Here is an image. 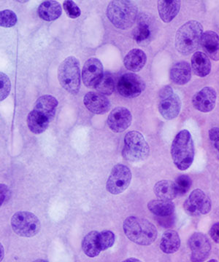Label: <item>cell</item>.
<instances>
[{
  "mask_svg": "<svg viewBox=\"0 0 219 262\" xmlns=\"http://www.w3.org/2000/svg\"><path fill=\"white\" fill-rule=\"evenodd\" d=\"M126 236L134 244L149 246L157 237V229L151 222L137 216H129L124 222Z\"/></svg>",
  "mask_w": 219,
  "mask_h": 262,
  "instance_id": "cell-1",
  "label": "cell"
},
{
  "mask_svg": "<svg viewBox=\"0 0 219 262\" xmlns=\"http://www.w3.org/2000/svg\"><path fill=\"white\" fill-rule=\"evenodd\" d=\"M137 5L128 0L111 1L107 8V17L116 28L126 30L135 22L137 17Z\"/></svg>",
  "mask_w": 219,
  "mask_h": 262,
  "instance_id": "cell-2",
  "label": "cell"
},
{
  "mask_svg": "<svg viewBox=\"0 0 219 262\" xmlns=\"http://www.w3.org/2000/svg\"><path fill=\"white\" fill-rule=\"evenodd\" d=\"M171 156L177 169L186 170L190 168L194 158V141L189 131H180L172 141Z\"/></svg>",
  "mask_w": 219,
  "mask_h": 262,
  "instance_id": "cell-3",
  "label": "cell"
},
{
  "mask_svg": "<svg viewBox=\"0 0 219 262\" xmlns=\"http://www.w3.org/2000/svg\"><path fill=\"white\" fill-rule=\"evenodd\" d=\"M203 27L196 20L184 24L175 36V48L181 54L188 56L198 48L203 34Z\"/></svg>",
  "mask_w": 219,
  "mask_h": 262,
  "instance_id": "cell-4",
  "label": "cell"
},
{
  "mask_svg": "<svg viewBox=\"0 0 219 262\" xmlns=\"http://www.w3.org/2000/svg\"><path fill=\"white\" fill-rule=\"evenodd\" d=\"M58 79L64 89L76 94L81 88L80 63L75 57L67 58L58 69Z\"/></svg>",
  "mask_w": 219,
  "mask_h": 262,
  "instance_id": "cell-5",
  "label": "cell"
},
{
  "mask_svg": "<svg viewBox=\"0 0 219 262\" xmlns=\"http://www.w3.org/2000/svg\"><path fill=\"white\" fill-rule=\"evenodd\" d=\"M149 153V146L142 134L137 131H130L124 136L122 150L124 159L132 163H138L146 160Z\"/></svg>",
  "mask_w": 219,
  "mask_h": 262,
  "instance_id": "cell-6",
  "label": "cell"
},
{
  "mask_svg": "<svg viewBox=\"0 0 219 262\" xmlns=\"http://www.w3.org/2000/svg\"><path fill=\"white\" fill-rule=\"evenodd\" d=\"M11 226L15 234L24 237H34L41 229L39 219L27 211L15 213L11 219Z\"/></svg>",
  "mask_w": 219,
  "mask_h": 262,
  "instance_id": "cell-7",
  "label": "cell"
},
{
  "mask_svg": "<svg viewBox=\"0 0 219 262\" xmlns=\"http://www.w3.org/2000/svg\"><path fill=\"white\" fill-rule=\"evenodd\" d=\"M158 111L164 118L170 120L176 118L180 113L181 101L177 94H174L170 86L164 87L160 93Z\"/></svg>",
  "mask_w": 219,
  "mask_h": 262,
  "instance_id": "cell-8",
  "label": "cell"
},
{
  "mask_svg": "<svg viewBox=\"0 0 219 262\" xmlns=\"http://www.w3.org/2000/svg\"><path fill=\"white\" fill-rule=\"evenodd\" d=\"M132 180V172L127 165L118 164L112 169L107 181V190L113 194H120L128 188Z\"/></svg>",
  "mask_w": 219,
  "mask_h": 262,
  "instance_id": "cell-9",
  "label": "cell"
},
{
  "mask_svg": "<svg viewBox=\"0 0 219 262\" xmlns=\"http://www.w3.org/2000/svg\"><path fill=\"white\" fill-rule=\"evenodd\" d=\"M146 88L144 81L134 73H126L120 77L117 90L121 96L127 98L137 97Z\"/></svg>",
  "mask_w": 219,
  "mask_h": 262,
  "instance_id": "cell-10",
  "label": "cell"
},
{
  "mask_svg": "<svg viewBox=\"0 0 219 262\" xmlns=\"http://www.w3.org/2000/svg\"><path fill=\"white\" fill-rule=\"evenodd\" d=\"M184 207L186 213L192 216L208 214L211 211V201L201 189H194L186 200Z\"/></svg>",
  "mask_w": 219,
  "mask_h": 262,
  "instance_id": "cell-11",
  "label": "cell"
},
{
  "mask_svg": "<svg viewBox=\"0 0 219 262\" xmlns=\"http://www.w3.org/2000/svg\"><path fill=\"white\" fill-rule=\"evenodd\" d=\"M189 246L191 251L192 262H203L209 256L211 244L205 234L195 232L189 239Z\"/></svg>",
  "mask_w": 219,
  "mask_h": 262,
  "instance_id": "cell-12",
  "label": "cell"
},
{
  "mask_svg": "<svg viewBox=\"0 0 219 262\" xmlns=\"http://www.w3.org/2000/svg\"><path fill=\"white\" fill-rule=\"evenodd\" d=\"M132 121V114L124 107L115 108L108 117V125L114 133H122L127 130Z\"/></svg>",
  "mask_w": 219,
  "mask_h": 262,
  "instance_id": "cell-13",
  "label": "cell"
},
{
  "mask_svg": "<svg viewBox=\"0 0 219 262\" xmlns=\"http://www.w3.org/2000/svg\"><path fill=\"white\" fill-rule=\"evenodd\" d=\"M103 76V66L99 59L91 58L86 62L83 68L82 79L86 87H95Z\"/></svg>",
  "mask_w": 219,
  "mask_h": 262,
  "instance_id": "cell-14",
  "label": "cell"
},
{
  "mask_svg": "<svg viewBox=\"0 0 219 262\" xmlns=\"http://www.w3.org/2000/svg\"><path fill=\"white\" fill-rule=\"evenodd\" d=\"M216 92L211 87H205L196 93L192 98V104L198 111L207 113L211 112L215 106Z\"/></svg>",
  "mask_w": 219,
  "mask_h": 262,
  "instance_id": "cell-15",
  "label": "cell"
},
{
  "mask_svg": "<svg viewBox=\"0 0 219 262\" xmlns=\"http://www.w3.org/2000/svg\"><path fill=\"white\" fill-rule=\"evenodd\" d=\"M84 105L91 113L96 115H104L110 108V102L104 95L99 93L89 92L84 96Z\"/></svg>",
  "mask_w": 219,
  "mask_h": 262,
  "instance_id": "cell-16",
  "label": "cell"
},
{
  "mask_svg": "<svg viewBox=\"0 0 219 262\" xmlns=\"http://www.w3.org/2000/svg\"><path fill=\"white\" fill-rule=\"evenodd\" d=\"M202 48L214 61H219V36L213 31H207L203 34Z\"/></svg>",
  "mask_w": 219,
  "mask_h": 262,
  "instance_id": "cell-17",
  "label": "cell"
},
{
  "mask_svg": "<svg viewBox=\"0 0 219 262\" xmlns=\"http://www.w3.org/2000/svg\"><path fill=\"white\" fill-rule=\"evenodd\" d=\"M57 106L58 101L56 98L50 95H45L37 99L34 110L46 117L51 122L56 115Z\"/></svg>",
  "mask_w": 219,
  "mask_h": 262,
  "instance_id": "cell-18",
  "label": "cell"
},
{
  "mask_svg": "<svg viewBox=\"0 0 219 262\" xmlns=\"http://www.w3.org/2000/svg\"><path fill=\"white\" fill-rule=\"evenodd\" d=\"M170 80L173 83L184 85L190 81L191 68L189 63L181 61L172 66L170 72Z\"/></svg>",
  "mask_w": 219,
  "mask_h": 262,
  "instance_id": "cell-19",
  "label": "cell"
},
{
  "mask_svg": "<svg viewBox=\"0 0 219 262\" xmlns=\"http://www.w3.org/2000/svg\"><path fill=\"white\" fill-rule=\"evenodd\" d=\"M147 56L141 49H133L127 53L124 59V66L131 72H140L146 65Z\"/></svg>",
  "mask_w": 219,
  "mask_h": 262,
  "instance_id": "cell-20",
  "label": "cell"
},
{
  "mask_svg": "<svg viewBox=\"0 0 219 262\" xmlns=\"http://www.w3.org/2000/svg\"><path fill=\"white\" fill-rule=\"evenodd\" d=\"M191 67L196 76L205 77L210 73L211 63L205 53L196 52L191 58Z\"/></svg>",
  "mask_w": 219,
  "mask_h": 262,
  "instance_id": "cell-21",
  "label": "cell"
},
{
  "mask_svg": "<svg viewBox=\"0 0 219 262\" xmlns=\"http://www.w3.org/2000/svg\"><path fill=\"white\" fill-rule=\"evenodd\" d=\"M181 1L158 2V14L165 23H170L180 11Z\"/></svg>",
  "mask_w": 219,
  "mask_h": 262,
  "instance_id": "cell-22",
  "label": "cell"
},
{
  "mask_svg": "<svg viewBox=\"0 0 219 262\" xmlns=\"http://www.w3.org/2000/svg\"><path fill=\"white\" fill-rule=\"evenodd\" d=\"M61 5L56 1H45L41 3L38 8L39 18L46 21H52L61 16Z\"/></svg>",
  "mask_w": 219,
  "mask_h": 262,
  "instance_id": "cell-23",
  "label": "cell"
},
{
  "mask_svg": "<svg viewBox=\"0 0 219 262\" xmlns=\"http://www.w3.org/2000/svg\"><path fill=\"white\" fill-rule=\"evenodd\" d=\"M99 234V232L92 231L86 234L83 239V251L89 257H96L102 251L100 248Z\"/></svg>",
  "mask_w": 219,
  "mask_h": 262,
  "instance_id": "cell-24",
  "label": "cell"
},
{
  "mask_svg": "<svg viewBox=\"0 0 219 262\" xmlns=\"http://www.w3.org/2000/svg\"><path fill=\"white\" fill-rule=\"evenodd\" d=\"M181 246V239L176 231L167 230L162 235L160 248L164 253L171 254L177 252Z\"/></svg>",
  "mask_w": 219,
  "mask_h": 262,
  "instance_id": "cell-25",
  "label": "cell"
},
{
  "mask_svg": "<svg viewBox=\"0 0 219 262\" xmlns=\"http://www.w3.org/2000/svg\"><path fill=\"white\" fill-rule=\"evenodd\" d=\"M153 190L155 194L164 201H171L178 195L175 182L171 181H160L155 184Z\"/></svg>",
  "mask_w": 219,
  "mask_h": 262,
  "instance_id": "cell-26",
  "label": "cell"
},
{
  "mask_svg": "<svg viewBox=\"0 0 219 262\" xmlns=\"http://www.w3.org/2000/svg\"><path fill=\"white\" fill-rule=\"evenodd\" d=\"M152 37V27L148 17H141L136 28L133 31L134 40L139 44L148 42Z\"/></svg>",
  "mask_w": 219,
  "mask_h": 262,
  "instance_id": "cell-27",
  "label": "cell"
},
{
  "mask_svg": "<svg viewBox=\"0 0 219 262\" xmlns=\"http://www.w3.org/2000/svg\"><path fill=\"white\" fill-rule=\"evenodd\" d=\"M27 122L31 132L34 134H41L46 130L51 121L33 110L29 114Z\"/></svg>",
  "mask_w": 219,
  "mask_h": 262,
  "instance_id": "cell-28",
  "label": "cell"
},
{
  "mask_svg": "<svg viewBox=\"0 0 219 262\" xmlns=\"http://www.w3.org/2000/svg\"><path fill=\"white\" fill-rule=\"evenodd\" d=\"M149 211L157 217H165L173 215L175 205L171 201L154 200L148 204Z\"/></svg>",
  "mask_w": 219,
  "mask_h": 262,
  "instance_id": "cell-29",
  "label": "cell"
},
{
  "mask_svg": "<svg viewBox=\"0 0 219 262\" xmlns=\"http://www.w3.org/2000/svg\"><path fill=\"white\" fill-rule=\"evenodd\" d=\"M94 88L100 94L110 96L114 91V79L109 74L105 73Z\"/></svg>",
  "mask_w": 219,
  "mask_h": 262,
  "instance_id": "cell-30",
  "label": "cell"
},
{
  "mask_svg": "<svg viewBox=\"0 0 219 262\" xmlns=\"http://www.w3.org/2000/svg\"><path fill=\"white\" fill-rule=\"evenodd\" d=\"M17 23V16L14 12L10 10H3L0 13V26L5 28H10Z\"/></svg>",
  "mask_w": 219,
  "mask_h": 262,
  "instance_id": "cell-31",
  "label": "cell"
},
{
  "mask_svg": "<svg viewBox=\"0 0 219 262\" xmlns=\"http://www.w3.org/2000/svg\"><path fill=\"white\" fill-rule=\"evenodd\" d=\"M99 245L101 251H105L113 246L115 243V234L110 230L99 232Z\"/></svg>",
  "mask_w": 219,
  "mask_h": 262,
  "instance_id": "cell-32",
  "label": "cell"
},
{
  "mask_svg": "<svg viewBox=\"0 0 219 262\" xmlns=\"http://www.w3.org/2000/svg\"><path fill=\"white\" fill-rule=\"evenodd\" d=\"M177 193L181 195L185 194L189 192L191 187V179L186 175H181L177 177L175 182Z\"/></svg>",
  "mask_w": 219,
  "mask_h": 262,
  "instance_id": "cell-33",
  "label": "cell"
},
{
  "mask_svg": "<svg viewBox=\"0 0 219 262\" xmlns=\"http://www.w3.org/2000/svg\"><path fill=\"white\" fill-rule=\"evenodd\" d=\"M11 90V82L9 77L5 74H0V101H4L9 96Z\"/></svg>",
  "mask_w": 219,
  "mask_h": 262,
  "instance_id": "cell-34",
  "label": "cell"
},
{
  "mask_svg": "<svg viewBox=\"0 0 219 262\" xmlns=\"http://www.w3.org/2000/svg\"><path fill=\"white\" fill-rule=\"evenodd\" d=\"M64 9L70 18L75 19L81 16V11L75 2L67 0L63 3Z\"/></svg>",
  "mask_w": 219,
  "mask_h": 262,
  "instance_id": "cell-35",
  "label": "cell"
},
{
  "mask_svg": "<svg viewBox=\"0 0 219 262\" xmlns=\"http://www.w3.org/2000/svg\"><path fill=\"white\" fill-rule=\"evenodd\" d=\"M0 186H1L0 187V189H1V206H3L10 199V191L8 186L5 184H1Z\"/></svg>",
  "mask_w": 219,
  "mask_h": 262,
  "instance_id": "cell-36",
  "label": "cell"
},
{
  "mask_svg": "<svg viewBox=\"0 0 219 262\" xmlns=\"http://www.w3.org/2000/svg\"><path fill=\"white\" fill-rule=\"evenodd\" d=\"M157 220L160 225L165 227V228H167V227H170L172 225L174 222L173 215L165 217H158Z\"/></svg>",
  "mask_w": 219,
  "mask_h": 262,
  "instance_id": "cell-37",
  "label": "cell"
},
{
  "mask_svg": "<svg viewBox=\"0 0 219 262\" xmlns=\"http://www.w3.org/2000/svg\"><path fill=\"white\" fill-rule=\"evenodd\" d=\"M210 237L215 241L216 244H219V223H215L211 227L209 232Z\"/></svg>",
  "mask_w": 219,
  "mask_h": 262,
  "instance_id": "cell-38",
  "label": "cell"
},
{
  "mask_svg": "<svg viewBox=\"0 0 219 262\" xmlns=\"http://www.w3.org/2000/svg\"><path fill=\"white\" fill-rule=\"evenodd\" d=\"M209 138L210 140L215 142L219 140V128L218 127H213L209 130Z\"/></svg>",
  "mask_w": 219,
  "mask_h": 262,
  "instance_id": "cell-39",
  "label": "cell"
},
{
  "mask_svg": "<svg viewBox=\"0 0 219 262\" xmlns=\"http://www.w3.org/2000/svg\"><path fill=\"white\" fill-rule=\"evenodd\" d=\"M122 262H142V261H140V260L137 259V258H127V259L124 260V261H123Z\"/></svg>",
  "mask_w": 219,
  "mask_h": 262,
  "instance_id": "cell-40",
  "label": "cell"
},
{
  "mask_svg": "<svg viewBox=\"0 0 219 262\" xmlns=\"http://www.w3.org/2000/svg\"><path fill=\"white\" fill-rule=\"evenodd\" d=\"M4 258V248L3 247V245H1V261H3Z\"/></svg>",
  "mask_w": 219,
  "mask_h": 262,
  "instance_id": "cell-41",
  "label": "cell"
},
{
  "mask_svg": "<svg viewBox=\"0 0 219 262\" xmlns=\"http://www.w3.org/2000/svg\"><path fill=\"white\" fill-rule=\"evenodd\" d=\"M214 146L215 149H217V151H219V140L214 142Z\"/></svg>",
  "mask_w": 219,
  "mask_h": 262,
  "instance_id": "cell-42",
  "label": "cell"
},
{
  "mask_svg": "<svg viewBox=\"0 0 219 262\" xmlns=\"http://www.w3.org/2000/svg\"><path fill=\"white\" fill-rule=\"evenodd\" d=\"M33 262H48V261H45V260H43V259H38V260H36V261H34Z\"/></svg>",
  "mask_w": 219,
  "mask_h": 262,
  "instance_id": "cell-43",
  "label": "cell"
},
{
  "mask_svg": "<svg viewBox=\"0 0 219 262\" xmlns=\"http://www.w3.org/2000/svg\"><path fill=\"white\" fill-rule=\"evenodd\" d=\"M208 262H218L216 259H211L209 260Z\"/></svg>",
  "mask_w": 219,
  "mask_h": 262,
  "instance_id": "cell-44",
  "label": "cell"
}]
</instances>
